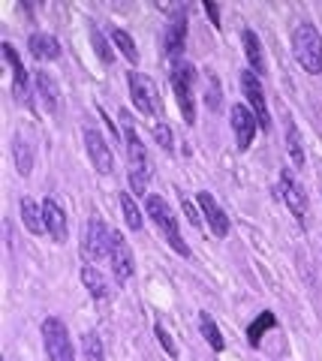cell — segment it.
Wrapping results in <instances>:
<instances>
[{"label": "cell", "instance_id": "27", "mask_svg": "<svg viewBox=\"0 0 322 361\" xmlns=\"http://www.w3.org/2000/svg\"><path fill=\"white\" fill-rule=\"evenodd\" d=\"M277 325V319H274V313L271 310H265V313H259L256 316V322L247 329V341H250V346H259L262 343V334L268 331V329H274Z\"/></svg>", "mask_w": 322, "mask_h": 361}, {"label": "cell", "instance_id": "3", "mask_svg": "<svg viewBox=\"0 0 322 361\" xmlns=\"http://www.w3.org/2000/svg\"><path fill=\"white\" fill-rule=\"evenodd\" d=\"M292 51H295V61L302 63L310 75L322 73V37L314 25L302 21V25L292 30Z\"/></svg>", "mask_w": 322, "mask_h": 361}, {"label": "cell", "instance_id": "7", "mask_svg": "<svg viewBox=\"0 0 322 361\" xmlns=\"http://www.w3.org/2000/svg\"><path fill=\"white\" fill-rule=\"evenodd\" d=\"M109 250H112V229L103 223V217H94L87 220V229H85V244H82V253L87 262H103L109 259Z\"/></svg>", "mask_w": 322, "mask_h": 361}, {"label": "cell", "instance_id": "30", "mask_svg": "<svg viewBox=\"0 0 322 361\" xmlns=\"http://www.w3.org/2000/svg\"><path fill=\"white\" fill-rule=\"evenodd\" d=\"M154 139H157V145L163 151H172L175 148V135H172V130H169V123H154Z\"/></svg>", "mask_w": 322, "mask_h": 361}, {"label": "cell", "instance_id": "2", "mask_svg": "<svg viewBox=\"0 0 322 361\" xmlns=\"http://www.w3.org/2000/svg\"><path fill=\"white\" fill-rule=\"evenodd\" d=\"M145 211H148V217L154 220V226L163 232L166 244H169L178 256H190V244H187L181 238V232H178V217L172 214L169 202H166L163 196H157V193H148L145 196Z\"/></svg>", "mask_w": 322, "mask_h": 361}, {"label": "cell", "instance_id": "23", "mask_svg": "<svg viewBox=\"0 0 322 361\" xmlns=\"http://www.w3.org/2000/svg\"><path fill=\"white\" fill-rule=\"evenodd\" d=\"M286 151H290L295 169L304 166V145H302V135H298V127L292 123V118H286Z\"/></svg>", "mask_w": 322, "mask_h": 361}, {"label": "cell", "instance_id": "6", "mask_svg": "<svg viewBox=\"0 0 322 361\" xmlns=\"http://www.w3.org/2000/svg\"><path fill=\"white\" fill-rule=\"evenodd\" d=\"M127 85H130V99L136 106L139 115H160L163 111V103H160V94H157V85L151 82L145 73H130L127 75Z\"/></svg>", "mask_w": 322, "mask_h": 361}, {"label": "cell", "instance_id": "18", "mask_svg": "<svg viewBox=\"0 0 322 361\" xmlns=\"http://www.w3.org/2000/svg\"><path fill=\"white\" fill-rule=\"evenodd\" d=\"M27 49L37 61H58L61 58V42L51 33H33L27 39Z\"/></svg>", "mask_w": 322, "mask_h": 361}, {"label": "cell", "instance_id": "16", "mask_svg": "<svg viewBox=\"0 0 322 361\" xmlns=\"http://www.w3.org/2000/svg\"><path fill=\"white\" fill-rule=\"evenodd\" d=\"M0 51H4V61L9 63V70H13V94H16V99H27V70H25V63H21V58H18L16 45L4 42L0 45Z\"/></svg>", "mask_w": 322, "mask_h": 361}, {"label": "cell", "instance_id": "31", "mask_svg": "<svg viewBox=\"0 0 322 361\" xmlns=\"http://www.w3.org/2000/svg\"><path fill=\"white\" fill-rule=\"evenodd\" d=\"M154 334H157V341H160V346L169 353V358H178V346H175V341H172V334L166 331V325H154Z\"/></svg>", "mask_w": 322, "mask_h": 361}, {"label": "cell", "instance_id": "34", "mask_svg": "<svg viewBox=\"0 0 322 361\" xmlns=\"http://www.w3.org/2000/svg\"><path fill=\"white\" fill-rule=\"evenodd\" d=\"M205 16L211 18V25H214V27H220V9H217L214 4H205Z\"/></svg>", "mask_w": 322, "mask_h": 361}, {"label": "cell", "instance_id": "1", "mask_svg": "<svg viewBox=\"0 0 322 361\" xmlns=\"http://www.w3.org/2000/svg\"><path fill=\"white\" fill-rule=\"evenodd\" d=\"M120 130H124V142H127V175H130V190L132 196H145L148 193V184H151V160H148V151L142 139L132 130V118L127 111H120Z\"/></svg>", "mask_w": 322, "mask_h": 361}, {"label": "cell", "instance_id": "32", "mask_svg": "<svg viewBox=\"0 0 322 361\" xmlns=\"http://www.w3.org/2000/svg\"><path fill=\"white\" fill-rule=\"evenodd\" d=\"M181 205H184V211H187V220H190V226H193V229H199V226H202V220H205L202 211H199L187 196H181Z\"/></svg>", "mask_w": 322, "mask_h": 361}, {"label": "cell", "instance_id": "12", "mask_svg": "<svg viewBox=\"0 0 322 361\" xmlns=\"http://www.w3.org/2000/svg\"><path fill=\"white\" fill-rule=\"evenodd\" d=\"M85 148H87V157H91V163L97 166V172L109 175V172L115 169V154H112V148L106 145L103 133H99L97 127H87V130H85Z\"/></svg>", "mask_w": 322, "mask_h": 361}, {"label": "cell", "instance_id": "8", "mask_svg": "<svg viewBox=\"0 0 322 361\" xmlns=\"http://www.w3.org/2000/svg\"><path fill=\"white\" fill-rule=\"evenodd\" d=\"M241 90H244V97H247V103L253 109L256 123L268 133L271 130V111H268V103H265V90L259 85V75L253 70H241Z\"/></svg>", "mask_w": 322, "mask_h": 361}, {"label": "cell", "instance_id": "9", "mask_svg": "<svg viewBox=\"0 0 322 361\" xmlns=\"http://www.w3.org/2000/svg\"><path fill=\"white\" fill-rule=\"evenodd\" d=\"M280 196H283V202H286V208H290V214L304 226V220H307V208H310V199H307V193H304V187L298 184V178H295V172L290 166L280 172Z\"/></svg>", "mask_w": 322, "mask_h": 361}, {"label": "cell", "instance_id": "25", "mask_svg": "<svg viewBox=\"0 0 322 361\" xmlns=\"http://www.w3.org/2000/svg\"><path fill=\"white\" fill-rule=\"evenodd\" d=\"M120 214H124V223L130 226L132 232H139L142 226H145V220H142V211L136 205V199H132V193H120Z\"/></svg>", "mask_w": 322, "mask_h": 361}, {"label": "cell", "instance_id": "20", "mask_svg": "<svg viewBox=\"0 0 322 361\" xmlns=\"http://www.w3.org/2000/svg\"><path fill=\"white\" fill-rule=\"evenodd\" d=\"M21 223L25 229L33 235H42L46 232V220H42V205H37L33 199H21Z\"/></svg>", "mask_w": 322, "mask_h": 361}, {"label": "cell", "instance_id": "19", "mask_svg": "<svg viewBox=\"0 0 322 361\" xmlns=\"http://www.w3.org/2000/svg\"><path fill=\"white\" fill-rule=\"evenodd\" d=\"M241 39H244V54H247L250 70L256 73V75H265V51H262V42H259V37H256V33H253L250 27H244Z\"/></svg>", "mask_w": 322, "mask_h": 361}, {"label": "cell", "instance_id": "5", "mask_svg": "<svg viewBox=\"0 0 322 361\" xmlns=\"http://www.w3.org/2000/svg\"><path fill=\"white\" fill-rule=\"evenodd\" d=\"M42 343H46L49 361H75L73 337H70V331H66L63 319H58V316L42 319Z\"/></svg>", "mask_w": 322, "mask_h": 361}, {"label": "cell", "instance_id": "4", "mask_svg": "<svg viewBox=\"0 0 322 361\" xmlns=\"http://www.w3.org/2000/svg\"><path fill=\"white\" fill-rule=\"evenodd\" d=\"M169 85L175 90V99H178V109L187 123L196 121V103H193V85H196V66L193 63H175V70L169 73Z\"/></svg>", "mask_w": 322, "mask_h": 361}, {"label": "cell", "instance_id": "11", "mask_svg": "<svg viewBox=\"0 0 322 361\" xmlns=\"http://www.w3.org/2000/svg\"><path fill=\"white\" fill-rule=\"evenodd\" d=\"M229 123H232V133H235V145H238V151H250V145H253V135H256V118H253V111L247 106H232L229 111Z\"/></svg>", "mask_w": 322, "mask_h": 361}, {"label": "cell", "instance_id": "33", "mask_svg": "<svg viewBox=\"0 0 322 361\" xmlns=\"http://www.w3.org/2000/svg\"><path fill=\"white\" fill-rule=\"evenodd\" d=\"M220 82L217 78H208V97H205V103H208V109L214 111V109H220Z\"/></svg>", "mask_w": 322, "mask_h": 361}, {"label": "cell", "instance_id": "10", "mask_svg": "<svg viewBox=\"0 0 322 361\" xmlns=\"http://www.w3.org/2000/svg\"><path fill=\"white\" fill-rule=\"evenodd\" d=\"M109 262H112V274L118 283H127V280L136 274V259H132V250L127 238L120 232H112V250H109Z\"/></svg>", "mask_w": 322, "mask_h": 361}, {"label": "cell", "instance_id": "17", "mask_svg": "<svg viewBox=\"0 0 322 361\" xmlns=\"http://www.w3.org/2000/svg\"><path fill=\"white\" fill-rule=\"evenodd\" d=\"M37 78V94H39V99H42V106H46V111L49 115H58L61 111V90H58V82L49 75V73H37L33 75Z\"/></svg>", "mask_w": 322, "mask_h": 361}, {"label": "cell", "instance_id": "14", "mask_svg": "<svg viewBox=\"0 0 322 361\" xmlns=\"http://www.w3.org/2000/svg\"><path fill=\"white\" fill-rule=\"evenodd\" d=\"M42 220H46V232L54 244H63L66 235H70V223H66V214L54 199L42 202Z\"/></svg>", "mask_w": 322, "mask_h": 361}, {"label": "cell", "instance_id": "13", "mask_svg": "<svg viewBox=\"0 0 322 361\" xmlns=\"http://www.w3.org/2000/svg\"><path fill=\"white\" fill-rule=\"evenodd\" d=\"M196 202H199V211H202V217L211 226V232H214L217 238H226V235H229V217H226V211L214 202V196L202 190V193H196Z\"/></svg>", "mask_w": 322, "mask_h": 361}, {"label": "cell", "instance_id": "22", "mask_svg": "<svg viewBox=\"0 0 322 361\" xmlns=\"http://www.w3.org/2000/svg\"><path fill=\"white\" fill-rule=\"evenodd\" d=\"M13 154H16V169H18V175L27 178V175L33 172V148H30V142L25 139V135H16Z\"/></svg>", "mask_w": 322, "mask_h": 361}, {"label": "cell", "instance_id": "28", "mask_svg": "<svg viewBox=\"0 0 322 361\" xmlns=\"http://www.w3.org/2000/svg\"><path fill=\"white\" fill-rule=\"evenodd\" d=\"M82 349H85V361H106V349L97 331H87L82 337Z\"/></svg>", "mask_w": 322, "mask_h": 361}, {"label": "cell", "instance_id": "24", "mask_svg": "<svg viewBox=\"0 0 322 361\" xmlns=\"http://www.w3.org/2000/svg\"><path fill=\"white\" fill-rule=\"evenodd\" d=\"M199 331H202V337L208 341V346H211V349H217V353H223L226 341H223V334H220L217 322L211 319V313H199Z\"/></svg>", "mask_w": 322, "mask_h": 361}, {"label": "cell", "instance_id": "29", "mask_svg": "<svg viewBox=\"0 0 322 361\" xmlns=\"http://www.w3.org/2000/svg\"><path fill=\"white\" fill-rule=\"evenodd\" d=\"M91 42H94V51L99 54V61H103L106 66H112V63H115V51H112V49H109V42H106V37H103V33H99L97 27L91 30Z\"/></svg>", "mask_w": 322, "mask_h": 361}, {"label": "cell", "instance_id": "21", "mask_svg": "<svg viewBox=\"0 0 322 361\" xmlns=\"http://www.w3.org/2000/svg\"><path fill=\"white\" fill-rule=\"evenodd\" d=\"M82 283L87 286V292H91V298H97V301H106V298H109V283H106V277L99 274L94 265H85V268H82Z\"/></svg>", "mask_w": 322, "mask_h": 361}, {"label": "cell", "instance_id": "26", "mask_svg": "<svg viewBox=\"0 0 322 361\" xmlns=\"http://www.w3.org/2000/svg\"><path fill=\"white\" fill-rule=\"evenodd\" d=\"M112 45L124 54V58L130 63H139V49H136V42H132V37L127 30H120V27H112Z\"/></svg>", "mask_w": 322, "mask_h": 361}, {"label": "cell", "instance_id": "15", "mask_svg": "<svg viewBox=\"0 0 322 361\" xmlns=\"http://www.w3.org/2000/svg\"><path fill=\"white\" fill-rule=\"evenodd\" d=\"M163 45H166V58H172V61H178L184 54V49H187V13L184 9L169 21Z\"/></svg>", "mask_w": 322, "mask_h": 361}]
</instances>
